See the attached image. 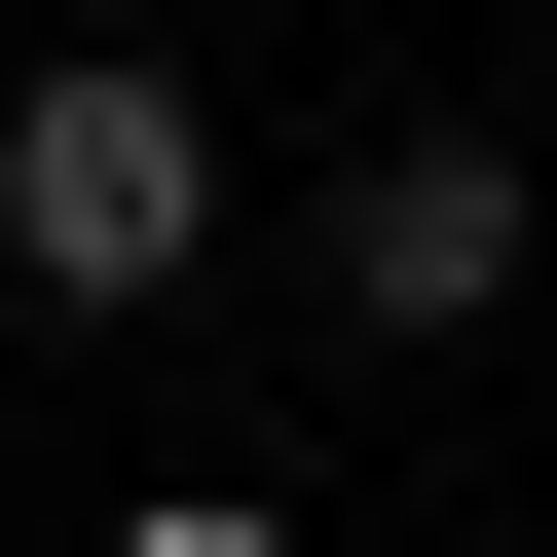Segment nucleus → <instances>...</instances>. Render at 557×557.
I'll return each mask as SVG.
<instances>
[{
	"instance_id": "obj_1",
	"label": "nucleus",
	"mask_w": 557,
	"mask_h": 557,
	"mask_svg": "<svg viewBox=\"0 0 557 557\" xmlns=\"http://www.w3.org/2000/svg\"><path fill=\"white\" fill-rule=\"evenodd\" d=\"M186 223H223L186 75H38L0 112V260H38V298H186Z\"/></svg>"
},
{
	"instance_id": "obj_2",
	"label": "nucleus",
	"mask_w": 557,
	"mask_h": 557,
	"mask_svg": "<svg viewBox=\"0 0 557 557\" xmlns=\"http://www.w3.org/2000/svg\"><path fill=\"white\" fill-rule=\"evenodd\" d=\"M335 298H372V335H483V298H520V149H372V186H335Z\"/></svg>"
},
{
	"instance_id": "obj_3",
	"label": "nucleus",
	"mask_w": 557,
	"mask_h": 557,
	"mask_svg": "<svg viewBox=\"0 0 557 557\" xmlns=\"http://www.w3.org/2000/svg\"><path fill=\"white\" fill-rule=\"evenodd\" d=\"M112 557H298V520H260V483H149V520H112Z\"/></svg>"
}]
</instances>
